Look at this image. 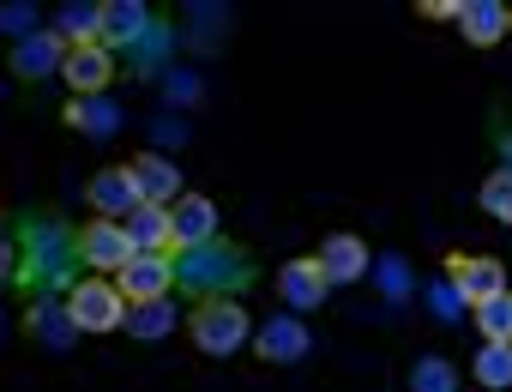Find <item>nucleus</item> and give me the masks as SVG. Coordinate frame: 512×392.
Masks as SVG:
<instances>
[{
  "instance_id": "obj_1",
  "label": "nucleus",
  "mask_w": 512,
  "mask_h": 392,
  "mask_svg": "<svg viewBox=\"0 0 512 392\" xmlns=\"http://www.w3.org/2000/svg\"><path fill=\"white\" fill-rule=\"evenodd\" d=\"M85 254H79V230L43 212H19L13 218V242H7V284L25 302H55L73 296L85 284Z\"/></svg>"
},
{
  "instance_id": "obj_2",
  "label": "nucleus",
  "mask_w": 512,
  "mask_h": 392,
  "mask_svg": "<svg viewBox=\"0 0 512 392\" xmlns=\"http://www.w3.org/2000/svg\"><path fill=\"white\" fill-rule=\"evenodd\" d=\"M253 284H260V260H253L241 242H199V248H175V290L193 302H241Z\"/></svg>"
},
{
  "instance_id": "obj_3",
  "label": "nucleus",
  "mask_w": 512,
  "mask_h": 392,
  "mask_svg": "<svg viewBox=\"0 0 512 392\" xmlns=\"http://www.w3.org/2000/svg\"><path fill=\"white\" fill-rule=\"evenodd\" d=\"M253 326L247 320V302H199L193 308V350H205L211 362H223V356H241V350H253Z\"/></svg>"
},
{
  "instance_id": "obj_4",
  "label": "nucleus",
  "mask_w": 512,
  "mask_h": 392,
  "mask_svg": "<svg viewBox=\"0 0 512 392\" xmlns=\"http://www.w3.org/2000/svg\"><path fill=\"white\" fill-rule=\"evenodd\" d=\"M67 308H73L79 332H115V326H127V314H133V302L121 296V284H115V278H97V272L67 296Z\"/></svg>"
},
{
  "instance_id": "obj_5",
  "label": "nucleus",
  "mask_w": 512,
  "mask_h": 392,
  "mask_svg": "<svg viewBox=\"0 0 512 392\" xmlns=\"http://www.w3.org/2000/svg\"><path fill=\"white\" fill-rule=\"evenodd\" d=\"M79 254H85V272H97V278H121L127 266H133V236H127V224H109V218H91L85 230H79Z\"/></svg>"
},
{
  "instance_id": "obj_6",
  "label": "nucleus",
  "mask_w": 512,
  "mask_h": 392,
  "mask_svg": "<svg viewBox=\"0 0 512 392\" xmlns=\"http://www.w3.org/2000/svg\"><path fill=\"white\" fill-rule=\"evenodd\" d=\"M446 278H452V290H458L470 308L506 296V266H500L494 254H446Z\"/></svg>"
},
{
  "instance_id": "obj_7",
  "label": "nucleus",
  "mask_w": 512,
  "mask_h": 392,
  "mask_svg": "<svg viewBox=\"0 0 512 392\" xmlns=\"http://www.w3.org/2000/svg\"><path fill=\"white\" fill-rule=\"evenodd\" d=\"M308 350H314V338H308V326H302L296 314H272L260 332H253V356L272 362V368H290V362H302Z\"/></svg>"
},
{
  "instance_id": "obj_8",
  "label": "nucleus",
  "mask_w": 512,
  "mask_h": 392,
  "mask_svg": "<svg viewBox=\"0 0 512 392\" xmlns=\"http://www.w3.org/2000/svg\"><path fill=\"white\" fill-rule=\"evenodd\" d=\"M85 200L97 206V218H109V224H127L145 200H139V187H133V169L127 163H115V169H97L91 175V187H85Z\"/></svg>"
},
{
  "instance_id": "obj_9",
  "label": "nucleus",
  "mask_w": 512,
  "mask_h": 392,
  "mask_svg": "<svg viewBox=\"0 0 512 392\" xmlns=\"http://www.w3.org/2000/svg\"><path fill=\"white\" fill-rule=\"evenodd\" d=\"M175 37H181V31H175L169 19H151V31L127 49V73H133L139 85H145V79H157V85H163V79L175 73Z\"/></svg>"
},
{
  "instance_id": "obj_10",
  "label": "nucleus",
  "mask_w": 512,
  "mask_h": 392,
  "mask_svg": "<svg viewBox=\"0 0 512 392\" xmlns=\"http://www.w3.org/2000/svg\"><path fill=\"white\" fill-rule=\"evenodd\" d=\"M115 284H121V296H127L133 308L163 302V296L175 290V254H133V266H127Z\"/></svg>"
},
{
  "instance_id": "obj_11",
  "label": "nucleus",
  "mask_w": 512,
  "mask_h": 392,
  "mask_svg": "<svg viewBox=\"0 0 512 392\" xmlns=\"http://www.w3.org/2000/svg\"><path fill=\"white\" fill-rule=\"evenodd\" d=\"M67 55H73V43H67V37L49 25V31H37V37L13 43V73H19L25 85H37V79L61 73V67H67Z\"/></svg>"
},
{
  "instance_id": "obj_12",
  "label": "nucleus",
  "mask_w": 512,
  "mask_h": 392,
  "mask_svg": "<svg viewBox=\"0 0 512 392\" xmlns=\"http://www.w3.org/2000/svg\"><path fill=\"white\" fill-rule=\"evenodd\" d=\"M61 79L73 85V97H109V85H115V49H103V43L73 49L67 67H61Z\"/></svg>"
},
{
  "instance_id": "obj_13",
  "label": "nucleus",
  "mask_w": 512,
  "mask_h": 392,
  "mask_svg": "<svg viewBox=\"0 0 512 392\" xmlns=\"http://www.w3.org/2000/svg\"><path fill=\"white\" fill-rule=\"evenodd\" d=\"M278 290H284V302H290L296 314H314V308L332 296V278H326L320 254H308V260H290V266L278 272Z\"/></svg>"
},
{
  "instance_id": "obj_14",
  "label": "nucleus",
  "mask_w": 512,
  "mask_h": 392,
  "mask_svg": "<svg viewBox=\"0 0 512 392\" xmlns=\"http://www.w3.org/2000/svg\"><path fill=\"white\" fill-rule=\"evenodd\" d=\"M127 169H133V187H139L145 206H175V200H181V169H175L163 151H139Z\"/></svg>"
},
{
  "instance_id": "obj_15",
  "label": "nucleus",
  "mask_w": 512,
  "mask_h": 392,
  "mask_svg": "<svg viewBox=\"0 0 512 392\" xmlns=\"http://www.w3.org/2000/svg\"><path fill=\"white\" fill-rule=\"evenodd\" d=\"M320 266H326V278H332V284H356V278H368V272H374V254H368V242H362V236L332 230V236L320 242Z\"/></svg>"
},
{
  "instance_id": "obj_16",
  "label": "nucleus",
  "mask_w": 512,
  "mask_h": 392,
  "mask_svg": "<svg viewBox=\"0 0 512 392\" xmlns=\"http://www.w3.org/2000/svg\"><path fill=\"white\" fill-rule=\"evenodd\" d=\"M151 7L145 0H103V49H115V55H127L145 31H151Z\"/></svg>"
},
{
  "instance_id": "obj_17",
  "label": "nucleus",
  "mask_w": 512,
  "mask_h": 392,
  "mask_svg": "<svg viewBox=\"0 0 512 392\" xmlns=\"http://www.w3.org/2000/svg\"><path fill=\"white\" fill-rule=\"evenodd\" d=\"M25 332L43 350H73L79 344V320H73L67 302H25Z\"/></svg>"
},
{
  "instance_id": "obj_18",
  "label": "nucleus",
  "mask_w": 512,
  "mask_h": 392,
  "mask_svg": "<svg viewBox=\"0 0 512 392\" xmlns=\"http://www.w3.org/2000/svg\"><path fill=\"white\" fill-rule=\"evenodd\" d=\"M61 121H67L73 133H85V139H115L127 115H121L115 97H73V103L61 109Z\"/></svg>"
},
{
  "instance_id": "obj_19",
  "label": "nucleus",
  "mask_w": 512,
  "mask_h": 392,
  "mask_svg": "<svg viewBox=\"0 0 512 392\" xmlns=\"http://www.w3.org/2000/svg\"><path fill=\"white\" fill-rule=\"evenodd\" d=\"M458 31H464L470 49H494L512 31V7H506V0H470L464 19H458Z\"/></svg>"
},
{
  "instance_id": "obj_20",
  "label": "nucleus",
  "mask_w": 512,
  "mask_h": 392,
  "mask_svg": "<svg viewBox=\"0 0 512 392\" xmlns=\"http://www.w3.org/2000/svg\"><path fill=\"white\" fill-rule=\"evenodd\" d=\"M127 236H133L139 254H175V248H181V242H175V212H169V206H139V212L127 218Z\"/></svg>"
},
{
  "instance_id": "obj_21",
  "label": "nucleus",
  "mask_w": 512,
  "mask_h": 392,
  "mask_svg": "<svg viewBox=\"0 0 512 392\" xmlns=\"http://www.w3.org/2000/svg\"><path fill=\"white\" fill-rule=\"evenodd\" d=\"M169 212H175V242H181V248L217 242V206L205 200V193H181Z\"/></svg>"
},
{
  "instance_id": "obj_22",
  "label": "nucleus",
  "mask_w": 512,
  "mask_h": 392,
  "mask_svg": "<svg viewBox=\"0 0 512 392\" xmlns=\"http://www.w3.org/2000/svg\"><path fill=\"white\" fill-rule=\"evenodd\" d=\"M181 37L193 43V55H217L223 37H229V7H217V0H205V7H187Z\"/></svg>"
},
{
  "instance_id": "obj_23",
  "label": "nucleus",
  "mask_w": 512,
  "mask_h": 392,
  "mask_svg": "<svg viewBox=\"0 0 512 392\" xmlns=\"http://www.w3.org/2000/svg\"><path fill=\"white\" fill-rule=\"evenodd\" d=\"M55 31L73 43V49H91V43H103V0L91 7V0H67L61 7V19H55Z\"/></svg>"
},
{
  "instance_id": "obj_24",
  "label": "nucleus",
  "mask_w": 512,
  "mask_h": 392,
  "mask_svg": "<svg viewBox=\"0 0 512 392\" xmlns=\"http://www.w3.org/2000/svg\"><path fill=\"white\" fill-rule=\"evenodd\" d=\"M470 368H476V386L482 392H506L512 386V344H482Z\"/></svg>"
},
{
  "instance_id": "obj_25",
  "label": "nucleus",
  "mask_w": 512,
  "mask_h": 392,
  "mask_svg": "<svg viewBox=\"0 0 512 392\" xmlns=\"http://www.w3.org/2000/svg\"><path fill=\"white\" fill-rule=\"evenodd\" d=\"M374 284H380L386 302H410L416 296V278H410V260L404 254H380L374 260Z\"/></svg>"
},
{
  "instance_id": "obj_26",
  "label": "nucleus",
  "mask_w": 512,
  "mask_h": 392,
  "mask_svg": "<svg viewBox=\"0 0 512 392\" xmlns=\"http://www.w3.org/2000/svg\"><path fill=\"white\" fill-rule=\"evenodd\" d=\"M175 320H181V314H175V302L163 296V302H145V308H133V314H127V332L145 344V338H169V332H175Z\"/></svg>"
},
{
  "instance_id": "obj_27",
  "label": "nucleus",
  "mask_w": 512,
  "mask_h": 392,
  "mask_svg": "<svg viewBox=\"0 0 512 392\" xmlns=\"http://www.w3.org/2000/svg\"><path fill=\"white\" fill-rule=\"evenodd\" d=\"M470 320H476L482 344H512V290L494 296V302H482V308H470Z\"/></svg>"
},
{
  "instance_id": "obj_28",
  "label": "nucleus",
  "mask_w": 512,
  "mask_h": 392,
  "mask_svg": "<svg viewBox=\"0 0 512 392\" xmlns=\"http://www.w3.org/2000/svg\"><path fill=\"white\" fill-rule=\"evenodd\" d=\"M476 206H482L494 224H512V175H506V169L482 175V187H476Z\"/></svg>"
},
{
  "instance_id": "obj_29",
  "label": "nucleus",
  "mask_w": 512,
  "mask_h": 392,
  "mask_svg": "<svg viewBox=\"0 0 512 392\" xmlns=\"http://www.w3.org/2000/svg\"><path fill=\"white\" fill-rule=\"evenodd\" d=\"M410 392H458V368L446 356H422L410 368Z\"/></svg>"
},
{
  "instance_id": "obj_30",
  "label": "nucleus",
  "mask_w": 512,
  "mask_h": 392,
  "mask_svg": "<svg viewBox=\"0 0 512 392\" xmlns=\"http://www.w3.org/2000/svg\"><path fill=\"white\" fill-rule=\"evenodd\" d=\"M428 314H434L440 326H458V320L470 314V302L452 290V278H434V284H428Z\"/></svg>"
},
{
  "instance_id": "obj_31",
  "label": "nucleus",
  "mask_w": 512,
  "mask_h": 392,
  "mask_svg": "<svg viewBox=\"0 0 512 392\" xmlns=\"http://www.w3.org/2000/svg\"><path fill=\"white\" fill-rule=\"evenodd\" d=\"M199 97H205V79H199L193 67H175V73L163 79V103H169V109H193Z\"/></svg>"
},
{
  "instance_id": "obj_32",
  "label": "nucleus",
  "mask_w": 512,
  "mask_h": 392,
  "mask_svg": "<svg viewBox=\"0 0 512 392\" xmlns=\"http://www.w3.org/2000/svg\"><path fill=\"white\" fill-rule=\"evenodd\" d=\"M0 31H7L13 43H25V37L49 31V25H37V7H31V0H13V7H0Z\"/></svg>"
},
{
  "instance_id": "obj_33",
  "label": "nucleus",
  "mask_w": 512,
  "mask_h": 392,
  "mask_svg": "<svg viewBox=\"0 0 512 392\" xmlns=\"http://www.w3.org/2000/svg\"><path fill=\"white\" fill-rule=\"evenodd\" d=\"M464 7H470V0H422V19H434V25H458L464 19Z\"/></svg>"
},
{
  "instance_id": "obj_34",
  "label": "nucleus",
  "mask_w": 512,
  "mask_h": 392,
  "mask_svg": "<svg viewBox=\"0 0 512 392\" xmlns=\"http://www.w3.org/2000/svg\"><path fill=\"white\" fill-rule=\"evenodd\" d=\"M151 139H157V145H169V151H175V145H181V139H187V127H181V115H157V121H151Z\"/></svg>"
},
{
  "instance_id": "obj_35",
  "label": "nucleus",
  "mask_w": 512,
  "mask_h": 392,
  "mask_svg": "<svg viewBox=\"0 0 512 392\" xmlns=\"http://www.w3.org/2000/svg\"><path fill=\"white\" fill-rule=\"evenodd\" d=\"M494 157H500V169L512 175V115H494Z\"/></svg>"
}]
</instances>
